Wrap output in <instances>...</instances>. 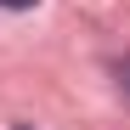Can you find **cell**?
Returning a JSON list of instances; mask_svg holds the SVG:
<instances>
[{
    "label": "cell",
    "instance_id": "1",
    "mask_svg": "<svg viewBox=\"0 0 130 130\" xmlns=\"http://www.w3.org/2000/svg\"><path fill=\"white\" fill-rule=\"evenodd\" d=\"M6 11H28V6H40V0H0Z\"/></svg>",
    "mask_w": 130,
    "mask_h": 130
},
{
    "label": "cell",
    "instance_id": "2",
    "mask_svg": "<svg viewBox=\"0 0 130 130\" xmlns=\"http://www.w3.org/2000/svg\"><path fill=\"white\" fill-rule=\"evenodd\" d=\"M11 130H28V124H11Z\"/></svg>",
    "mask_w": 130,
    "mask_h": 130
}]
</instances>
